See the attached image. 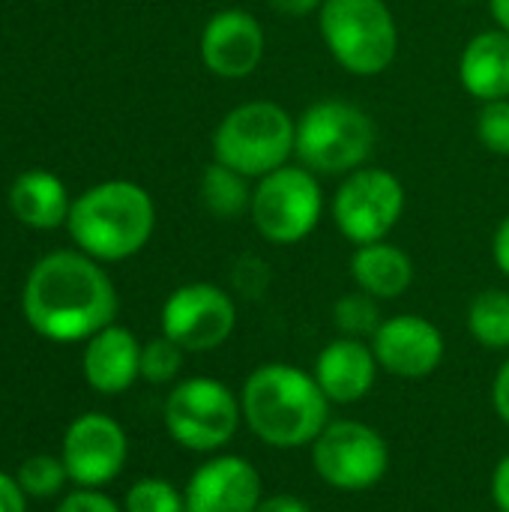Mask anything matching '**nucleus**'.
I'll return each instance as SVG.
<instances>
[{"instance_id":"19","label":"nucleus","mask_w":509,"mask_h":512,"mask_svg":"<svg viewBox=\"0 0 509 512\" xmlns=\"http://www.w3.org/2000/svg\"><path fill=\"white\" fill-rule=\"evenodd\" d=\"M351 279L375 300H399L414 285V261L390 240L366 243L351 255Z\"/></svg>"},{"instance_id":"22","label":"nucleus","mask_w":509,"mask_h":512,"mask_svg":"<svg viewBox=\"0 0 509 512\" xmlns=\"http://www.w3.org/2000/svg\"><path fill=\"white\" fill-rule=\"evenodd\" d=\"M468 333L486 351H509V291H480L468 306Z\"/></svg>"},{"instance_id":"33","label":"nucleus","mask_w":509,"mask_h":512,"mask_svg":"<svg viewBox=\"0 0 509 512\" xmlns=\"http://www.w3.org/2000/svg\"><path fill=\"white\" fill-rule=\"evenodd\" d=\"M492 258H495V267L509 279V213L498 222V228H495V237H492Z\"/></svg>"},{"instance_id":"21","label":"nucleus","mask_w":509,"mask_h":512,"mask_svg":"<svg viewBox=\"0 0 509 512\" xmlns=\"http://www.w3.org/2000/svg\"><path fill=\"white\" fill-rule=\"evenodd\" d=\"M198 192H201V204L210 216L231 222V219H240L243 213H249L255 186H249V177H243L240 171L213 159L201 174Z\"/></svg>"},{"instance_id":"11","label":"nucleus","mask_w":509,"mask_h":512,"mask_svg":"<svg viewBox=\"0 0 509 512\" xmlns=\"http://www.w3.org/2000/svg\"><path fill=\"white\" fill-rule=\"evenodd\" d=\"M159 324L162 336L177 342L186 354H207L231 339L237 327V303L213 282H189L165 297Z\"/></svg>"},{"instance_id":"29","label":"nucleus","mask_w":509,"mask_h":512,"mask_svg":"<svg viewBox=\"0 0 509 512\" xmlns=\"http://www.w3.org/2000/svg\"><path fill=\"white\" fill-rule=\"evenodd\" d=\"M492 408L498 414V420L509 429V357L498 366L495 381H492Z\"/></svg>"},{"instance_id":"20","label":"nucleus","mask_w":509,"mask_h":512,"mask_svg":"<svg viewBox=\"0 0 509 512\" xmlns=\"http://www.w3.org/2000/svg\"><path fill=\"white\" fill-rule=\"evenodd\" d=\"M9 210L27 228L51 231V228L66 225L72 201H69L66 183L57 174L30 168L15 177V183L9 189Z\"/></svg>"},{"instance_id":"34","label":"nucleus","mask_w":509,"mask_h":512,"mask_svg":"<svg viewBox=\"0 0 509 512\" xmlns=\"http://www.w3.org/2000/svg\"><path fill=\"white\" fill-rule=\"evenodd\" d=\"M279 15H288V18H306L312 12H318L324 6V0H267Z\"/></svg>"},{"instance_id":"1","label":"nucleus","mask_w":509,"mask_h":512,"mask_svg":"<svg viewBox=\"0 0 509 512\" xmlns=\"http://www.w3.org/2000/svg\"><path fill=\"white\" fill-rule=\"evenodd\" d=\"M117 288L96 258L69 249L33 264L21 309L33 333L48 342H87L117 318Z\"/></svg>"},{"instance_id":"25","label":"nucleus","mask_w":509,"mask_h":512,"mask_svg":"<svg viewBox=\"0 0 509 512\" xmlns=\"http://www.w3.org/2000/svg\"><path fill=\"white\" fill-rule=\"evenodd\" d=\"M123 512H186V498L174 483L162 477H144L129 486Z\"/></svg>"},{"instance_id":"26","label":"nucleus","mask_w":509,"mask_h":512,"mask_svg":"<svg viewBox=\"0 0 509 512\" xmlns=\"http://www.w3.org/2000/svg\"><path fill=\"white\" fill-rule=\"evenodd\" d=\"M186 351L171 342L168 336H156L147 345H141V378L153 387L174 384L183 372Z\"/></svg>"},{"instance_id":"23","label":"nucleus","mask_w":509,"mask_h":512,"mask_svg":"<svg viewBox=\"0 0 509 512\" xmlns=\"http://www.w3.org/2000/svg\"><path fill=\"white\" fill-rule=\"evenodd\" d=\"M381 300L369 297L366 291H351L345 297L336 300L333 306V324L342 336H351V339H372L378 333V327L384 324V315H381Z\"/></svg>"},{"instance_id":"14","label":"nucleus","mask_w":509,"mask_h":512,"mask_svg":"<svg viewBox=\"0 0 509 512\" xmlns=\"http://www.w3.org/2000/svg\"><path fill=\"white\" fill-rule=\"evenodd\" d=\"M267 51L264 24L246 9H222L201 30V63L225 81L249 78Z\"/></svg>"},{"instance_id":"8","label":"nucleus","mask_w":509,"mask_h":512,"mask_svg":"<svg viewBox=\"0 0 509 512\" xmlns=\"http://www.w3.org/2000/svg\"><path fill=\"white\" fill-rule=\"evenodd\" d=\"M324 216V192L318 174L303 165H282L261 177L252 192L249 219L273 246L303 243Z\"/></svg>"},{"instance_id":"24","label":"nucleus","mask_w":509,"mask_h":512,"mask_svg":"<svg viewBox=\"0 0 509 512\" xmlns=\"http://www.w3.org/2000/svg\"><path fill=\"white\" fill-rule=\"evenodd\" d=\"M15 480L18 486L24 489L27 498H57L63 492V486L69 483V474H66V465L60 456H45V453H36V456H27L18 471H15Z\"/></svg>"},{"instance_id":"16","label":"nucleus","mask_w":509,"mask_h":512,"mask_svg":"<svg viewBox=\"0 0 509 512\" xmlns=\"http://www.w3.org/2000/svg\"><path fill=\"white\" fill-rule=\"evenodd\" d=\"M381 366L375 360V351L366 339L336 336L321 348L315 357V381L330 399V405H357L363 402L378 378Z\"/></svg>"},{"instance_id":"17","label":"nucleus","mask_w":509,"mask_h":512,"mask_svg":"<svg viewBox=\"0 0 509 512\" xmlns=\"http://www.w3.org/2000/svg\"><path fill=\"white\" fill-rule=\"evenodd\" d=\"M81 372L90 390L102 396H120L141 378V342L132 330L108 324L87 339Z\"/></svg>"},{"instance_id":"3","label":"nucleus","mask_w":509,"mask_h":512,"mask_svg":"<svg viewBox=\"0 0 509 512\" xmlns=\"http://www.w3.org/2000/svg\"><path fill=\"white\" fill-rule=\"evenodd\" d=\"M66 228L84 255L96 261H126L150 243L156 207L144 186L105 180L72 201Z\"/></svg>"},{"instance_id":"35","label":"nucleus","mask_w":509,"mask_h":512,"mask_svg":"<svg viewBox=\"0 0 509 512\" xmlns=\"http://www.w3.org/2000/svg\"><path fill=\"white\" fill-rule=\"evenodd\" d=\"M489 9H492L495 24L509 33V0H489Z\"/></svg>"},{"instance_id":"7","label":"nucleus","mask_w":509,"mask_h":512,"mask_svg":"<svg viewBox=\"0 0 509 512\" xmlns=\"http://www.w3.org/2000/svg\"><path fill=\"white\" fill-rule=\"evenodd\" d=\"M162 420L177 447L189 453H219L243 426L240 393L207 375L183 378L171 387Z\"/></svg>"},{"instance_id":"36","label":"nucleus","mask_w":509,"mask_h":512,"mask_svg":"<svg viewBox=\"0 0 509 512\" xmlns=\"http://www.w3.org/2000/svg\"><path fill=\"white\" fill-rule=\"evenodd\" d=\"M462 3H477V0H462Z\"/></svg>"},{"instance_id":"9","label":"nucleus","mask_w":509,"mask_h":512,"mask_svg":"<svg viewBox=\"0 0 509 512\" xmlns=\"http://www.w3.org/2000/svg\"><path fill=\"white\" fill-rule=\"evenodd\" d=\"M312 468L336 492H366L387 477L390 444L369 423L330 420L312 441Z\"/></svg>"},{"instance_id":"4","label":"nucleus","mask_w":509,"mask_h":512,"mask_svg":"<svg viewBox=\"0 0 509 512\" xmlns=\"http://www.w3.org/2000/svg\"><path fill=\"white\" fill-rule=\"evenodd\" d=\"M375 120L354 102L321 99L297 117L294 156L318 177H348L375 150Z\"/></svg>"},{"instance_id":"13","label":"nucleus","mask_w":509,"mask_h":512,"mask_svg":"<svg viewBox=\"0 0 509 512\" xmlns=\"http://www.w3.org/2000/svg\"><path fill=\"white\" fill-rule=\"evenodd\" d=\"M378 366L399 381H423L444 363V333L423 315H390L369 339Z\"/></svg>"},{"instance_id":"2","label":"nucleus","mask_w":509,"mask_h":512,"mask_svg":"<svg viewBox=\"0 0 509 512\" xmlns=\"http://www.w3.org/2000/svg\"><path fill=\"white\" fill-rule=\"evenodd\" d=\"M246 429L273 450H300L330 423V399L315 375L291 363H261L240 390Z\"/></svg>"},{"instance_id":"12","label":"nucleus","mask_w":509,"mask_h":512,"mask_svg":"<svg viewBox=\"0 0 509 512\" xmlns=\"http://www.w3.org/2000/svg\"><path fill=\"white\" fill-rule=\"evenodd\" d=\"M60 459L78 489H102L123 474L129 459V438L114 417L87 411L66 426Z\"/></svg>"},{"instance_id":"5","label":"nucleus","mask_w":509,"mask_h":512,"mask_svg":"<svg viewBox=\"0 0 509 512\" xmlns=\"http://www.w3.org/2000/svg\"><path fill=\"white\" fill-rule=\"evenodd\" d=\"M318 30L330 57L357 78L387 72L399 54V24L387 0H324Z\"/></svg>"},{"instance_id":"10","label":"nucleus","mask_w":509,"mask_h":512,"mask_svg":"<svg viewBox=\"0 0 509 512\" xmlns=\"http://www.w3.org/2000/svg\"><path fill=\"white\" fill-rule=\"evenodd\" d=\"M405 201V186L393 171L363 165L342 177L330 201V216L348 243L366 246L393 234L405 213Z\"/></svg>"},{"instance_id":"15","label":"nucleus","mask_w":509,"mask_h":512,"mask_svg":"<svg viewBox=\"0 0 509 512\" xmlns=\"http://www.w3.org/2000/svg\"><path fill=\"white\" fill-rule=\"evenodd\" d=\"M183 498L186 512H255L264 498V480L249 459L216 453L195 468Z\"/></svg>"},{"instance_id":"32","label":"nucleus","mask_w":509,"mask_h":512,"mask_svg":"<svg viewBox=\"0 0 509 512\" xmlns=\"http://www.w3.org/2000/svg\"><path fill=\"white\" fill-rule=\"evenodd\" d=\"M492 501L498 512H509V453L501 456V462L492 471Z\"/></svg>"},{"instance_id":"18","label":"nucleus","mask_w":509,"mask_h":512,"mask_svg":"<svg viewBox=\"0 0 509 512\" xmlns=\"http://www.w3.org/2000/svg\"><path fill=\"white\" fill-rule=\"evenodd\" d=\"M462 87L480 99H509V33L501 27L477 33L459 57Z\"/></svg>"},{"instance_id":"27","label":"nucleus","mask_w":509,"mask_h":512,"mask_svg":"<svg viewBox=\"0 0 509 512\" xmlns=\"http://www.w3.org/2000/svg\"><path fill=\"white\" fill-rule=\"evenodd\" d=\"M477 141L495 156H509V99L483 102L477 114Z\"/></svg>"},{"instance_id":"31","label":"nucleus","mask_w":509,"mask_h":512,"mask_svg":"<svg viewBox=\"0 0 509 512\" xmlns=\"http://www.w3.org/2000/svg\"><path fill=\"white\" fill-rule=\"evenodd\" d=\"M255 512H312V507L288 492H276V495H264L261 504L255 507Z\"/></svg>"},{"instance_id":"30","label":"nucleus","mask_w":509,"mask_h":512,"mask_svg":"<svg viewBox=\"0 0 509 512\" xmlns=\"http://www.w3.org/2000/svg\"><path fill=\"white\" fill-rule=\"evenodd\" d=\"M0 512H27V495L18 480L0 471Z\"/></svg>"},{"instance_id":"6","label":"nucleus","mask_w":509,"mask_h":512,"mask_svg":"<svg viewBox=\"0 0 509 512\" xmlns=\"http://www.w3.org/2000/svg\"><path fill=\"white\" fill-rule=\"evenodd\" d=\"M297 144V120L270 99H252L231 108L213 132V159L261 180L291 162Z\"/></svg>"},{"instance_id":"28","label":"nucleus","mask_w":509,"mask_h":512,"mask_svg":"<svg viewBox=\"0 0 509 512\" xmlns=\"http://www.w3.org/2000/svg\"><path fill=\"white\" fill-rule=\"evenodd\" d=\"M57 512H123V507L99 489H75V492L63 495V501L57 504Z\"/></svg>"}]
</instances>
